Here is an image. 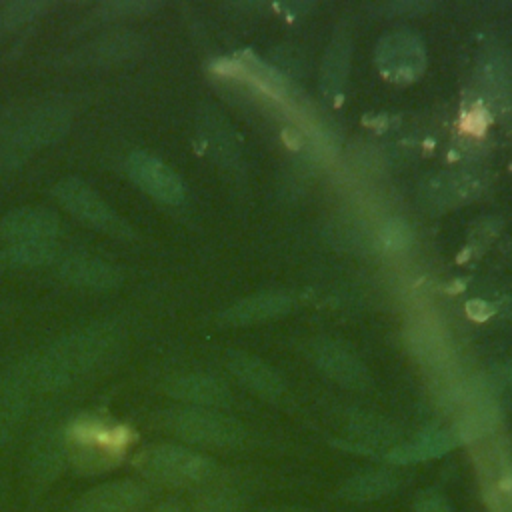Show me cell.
Listing matches in <instances>:
<instances>
[{
  "mask_svg": "<svg viewBox=\"0 0 512 512\" xmlns=\"http://www.w3.org/2000/svg\"><path fill=\"white\" fill-rule=\"evenodd\" d=\"M54 198L58 204H62L70 214H74L78 220L86 222L88 226L102 230L110 236L118 238H132L130 224L118 216L102 198L100 194L90 188L86 182L78 178H66L60 180L54 190Z\"/></svg>",
  "mask_w": 512,
  "mask_h": 512,
  "instance_id": "cell-6",
  "label": "cell"
},
{
  "mask_svg": "<svg viewBox=\"0 0 512 512\" xmlns=\"http://www.w3.org/2000/svg\"><path fill=\"white\" fill-rule=\"evenodd\" d=\"M66 462V446H64V432L52 434L44 438L32 456V472L40 480H52Z\"/></svg>",
  "mask_w": 512,
  "mask_h": 512,
  "instance_id": "cell-20",
  "label": "cell"
},
{
  "mask_svg": "<svg viewBox=\"0 0 512 512\" xmlns=\"http://www.w3.org/2000/svg\"><path fill=\"white\" fill-rule=\"evenodd\" d=\"M160 4L152 0H112L104 2L96 8V16L102 20H118V18H136L154 12Z\"/></svg>",
  "mask_w": 512,
  "mask_h": 512,
  "instance_id": "cell-22",
  "label": "cell"
},
{
  "mask_svg": "<svg viewBox=\"0 0 512 512\" xmlns=\"http://www.w3.org/2000/svg\"><path fill=\"white\" fill-rule=\"evenodd\" d=\"M288 308H290V298L284 294H274V292L258 294L230 306L222 314V320L226 324H250V322L284 314Z\"/></svg>",
  "mask_w": 512,
  "mask_h": 512,
  "instance_id": "cell-18",
  "label": "cell"
},
{
  "mask_svg": "<svg viewBox=\"0 0 512 512\" xmlns=\"http://www.w3.org/2000/svg\"><path fill=\"white\" fill-rule=\"evenodd\" d=\"M66 462L80 474H102L118 466L134 442V432L110 418L82 414L64 430Z\"/></svg>",
  "mask_w": 512,
  "mask_h": 512,
  "instance_id": "cell-2",
  "label": "cell"
},
{
  "mask_svg": "<svg viewBox=\"0 0 512 512\" xmlns=\"http://www.w3.org/2000/svg\"><path fill=\"white\" fill-rule=\"evenodd\" d=\"M154 512H184L178 504H172V502H168V504H162V506H158Z\"/></svg>",
  "mask_w": 512,
  "mask_h": 512,
  "instance_id": "cell-28",
  "label": "cell"
},
{
  "mask_svg": "<svg viewBox=\"0 0 512 512\" xmlns=\"http://www.w3.org/2000/svg\"><path fill=\"white\" fill-rule=\"evenodd\" d=\"M132 464L144 478L166 486L206 484L218 472L214 460L176 444L150 446L138 452Z\"/></svg>",
  "mask_w": 512,
  "mask_h": 512,
  "instance_id": "cell-4",
  "label": "cell"
},
{
  "mask_svg": "<svg viewBox=\"0 0 512 512\" xmlns=\"http://www.w3.org/2000/svg\"><path fill=\"white\" fill-rule=\"evenodd\" d=\"M70 112L58 104H36L0 118V166L14 168L38 148L58 142L70 128Z\"/></svg>",
  "mask_w": 512,
  "mask_h": 512,
  "instance_id": "cell-3",
  "label": "cell"
},
{
  "mask_svg": "<svg viewBox=\"0 0 512 512\" xmlns=\"http://www.w3.org/2000/svg\"><path fill=\"white\" fill-rule=\"evenodd\" d=\"M312 358L326 376L346 388H364L368 382V372L362 362L342 344L320 340L312 346Z\"/></svg>",
  "mask_w": 512,
  "mask_h": 512,
  "instance_id": "cell-11",
  "label": "cell"
},
{
  "mask_svg": "<svg viewBox=\"0 0 512 512\" xmlns=\"http://www.w3.org/2000/svg\"><path fill=\"white\" fill-rule=\"evenodd\" d=\"M150 498V490L136 480L106 482L78 502L76 512H140Z\"/></svg>",
  "mask_w": 512,
  "mask_h": 512,
  "instance_id": "cell-10",
  "label": "cell"
},
{
  "mask_svg": "<svg viewBox=\"0 0 512 512\" xmlns=\"http://www.w3.org/2000/svg\"><path fill=\"white\" fill-rule=\"evenodd\" d=\"M120 330L98 322L62 336L34 360L38 390H62L94 370L118 344Z\"/></svg>",
  "mask_w": 512,
  "mask_h": 512,
  "instance_id": "cell-1",
  "label": "cell"
},
{
  "mask_svg": "<svg viewBox=\"0 0 512 512\" xmlns=\"http://www.w3.org/2000/svg\"><path fill=\"white\" fill-rule=\"evenodd\" d=\"M414 512H452L448 500L440 492H424L414 504Z\"/></svg>",
  "mask_w": 512,
  "mask_h": 512,
  "instance_id": "cell-26",
  "label": "cell"
},
{
  "mask_svg": "<svg viewBox=\"0 0 512 512\" xmlns=\"http://www.w3.org/2000/svg\"><path fill=\"white\" fill-rule=\"evenodd\" d=\"M160 424L174 436L198 446L230 448L244 440V428L236 420L196 406L166 410L160 414Z\"/></svg>",
  "mask_w": 512,
  "mask_h": 512,
  "instance_id": "cell-5",
  "label": "cell"
},
{
  "mask_svg": "<svg viewBox=\"0 0 512 512\" xmlns=\"http://www.w3.org/2000/svg\"><path fill=\"white\" fill-rule=\"evenodd\" d=\"M60 274L66 282L88 290H114L122 282V272L92 256H72L62 262Z\"/></svg>",
  "mask_w": 512,
  "mask_h": 512,
  "instance_id": "cell-14",
  "label": "cell"
},
{
  "mask_svg": "<svg viewBox=\"0 0 512 512\" xmlns=\"http://www.w3.org/2000/svg\"><path fill=\"white\" fill-rule=\"evenodd\" d=\"M398 486V476L390 470H368L362 474L352 476L344 486L342 494L348 500L356 502H368V500H378L396 490Z\"/></svg>",
  "mask_w": 512,
  "mask_h": 512,
  "instance_id": "cell-19",
  "label": "cell"
},
{
  "mask_svg": "<svg viewBox=\"0 0 512 512\" xmlns=\"http://www.w3.org/2000/svg\"><path fill=\"white\" fill-rule=\"evenodd\" d=\"M194 512H242V498L228 488H214L196 500Z\"/></svg>",
  "mask_w": 512,
  "mask_h": 512,
  "instance_id": "cell-23",
  "label": "cell"
},
{
  "mask_svg": "<svg viewBox=\"0 0 512 512\" xmlns=\"http://www.w3.org/2000/svg\"><path fill=\"white\" fill-rule=\"evenodd\" d=\"M508 378H510V382H512V364H510V370H508Z\"/></svg>",
  "mask_w": 512,
  "mask_h": 512,
  "instance_id": "cell-30",
  "label": "cell"
},
{
  "mask_svg": "<svg viewBox=\"0 0 512 512\" xmlns=\"http://www.w3.org/2000/svg\"><path fill=\"white\" fill-rule=\"evenodd\" d=\"M142 40L132 32H116L102 36L88 46H84L78 54L80 62H100V64H114L122 60H130L140 50Z\"/></svg>",
  "mask_w": 512,
  "mask_h": 512,
  "instance_id": "cell-17",
  "label": "cell"
},
{
  "mask_svg": "<svg viewBox=\"0 0 512 512\" xmlns=\"http://www.w3.org/2000/svg\"><path fill=\"white\" fill-rule=\"evenodd\" d=\"M168 396L192 404L196 408H210V406H224L230 398L228 388L206 374H182L170 378L164 384Z\"/></svg>",
  "mask_w": 512,
  "mask_h": 512,
  "instance_id": "cell-13",
  "label": "cell"
},
{
  "mask_svg": "<svg viewBox=\"0 0 512 512\" xmlns=\"http://www.w3.org/2000/svg\"><path fill=\"white\" fill-rule=\"evenodd\" d=\"M376 60L384 76L394 82H410L424 70L426 52L412 32H392L378 42Z\"/></svg>",
  "mask_w": 512,
  "mask_h": 512,
  "instance_id": "cell-7",
  "label": "cell"
},
{
  "mask_svg": "<svg viewBox=\"0 0 512 512\" xmlns=\"http://www.w3.org/2000/svg\"><path fill=\"white\" fill-rule=\"evenodd\" d=\"M34 390H38L34 360L16 364L0 380V444L6 442L18 426Z\"/></svg>",
  "mask_w": 512,
  "mask_h": 512,
  "instance_id": "cell-9",
  "label": "cell"
},
{
  "mask_svg": "<svg viewBox=\"0 0 512 512\" xmlns=\"http://www.w3.org/2000/svg\"><path fill=\"white\" fill-rule=\"evenodd\" d=\"M56 244L54 240H30V242H14L4 252L2 258L12 266H42L54 260Z\"/></svg>",
  "mask_w": 512,
  "mask_h": 512,
  "instance_id": "cell-21",
  "label": "cell"
},
{
  "mask_svg": "<svg viewBox=\"0 0 512 512\" xmlns=\"http://www.w3.org/2000/svg\"><path fill=\"white\" fill-rule=\"evenodd\" d=\"M278 512H310V510H300V508H286V510H278Z\"/></svg>",
  "mask_w": 512,
  "mask_h": 512,
  "instance_id": "cell-29",
  "label": "cell"
},
{
  "mask_svg": "<svg viewBox=\"0 0 512 512\" xmlns=\"http://www.w3.org/2000/svg\"><path fill=\"white\" fill-rule=\"evenodd\" d=\"M48 8L50 4L44 0H16L2 10V22L6 28H16L34 20Z\"/></svg>",
  "mask_w": 512,
  "mask_h": 512,
  "instance_id": "cell-24",
  "label": "cell"
},
{
  "mask_svg": "<svg viewBox=\"0 0 512 512\" xmlns=\"http://www.w3.org/2000/svg\"><path fill=\"white\" fill-rule=\"evenodd\" d=\"M460 442L456 430L444 428H428L416 434L412 440L394 446L388 454V460L394 464H414L436 458L448 450H452Z\"/></svg>",
  "mask_w": 512,
  "mask_h": 512,
  "instance_id": "cell-15",
  "label": "cell"
},
{
  "mask_svg": "<svg viewBox=\"0 0 512 512\" xmlns=\"http://www.w3.org/2000/svg\"><path fill=\"white\" fill-rule=\"evenodd\" d=\"M466 308H468V314H470L472 318H476V320H484V318H488L490 312H492V308H490L486 302H482V300H470Z\"/></svg>",
  "mask_w": 512,
  "mask_h": 512,
  "instance_id": "cell-27",
  "label": "cell"
},
{
  "mask_svg": "<svg viewBox=\"0 0 512 512\" xmlns=\"http://www.w3.org/2000/svg\"><path fill=\"white\" fill-rule=\"evenodd\" d=\"M380 238H382V244H384L388 250L396 252V250H404V248L410 244L412 234H410V230H408L402 222H388V224L384 226Z\"/></svg>",
  "mask_w": 512,
  "mask_h": 512,
  "instance_id": "cell-25",
  "label": "cell"
},
{
  "mask_svg": "<svg viewBox=\"0 0 512 512\" xmlns=\"http://www.w3.org/2000/svg\"><path fill=\"white\" fill-rule=\"evenodd\" d=\"M128 176L146 194L166 204H180L184 200V184L180 176L162 160L146 152H132L126 160Z\"/></svg>",
  "mask_w": 512,
  "mask_h": 512,
  "instance_id": "cell-8",
  "label": "cell"
},
{
  "mask_svg": "<svg viewBox=\"0 0 512 512\" xmlns=\"http://www.w3.org/2000/svg\"><path fill=\"white\" fill-rule=\"evenodd\" d=\"M58 216L46 208H18L0 220V234L14 242L54 240L58 232Z\"/></svg>",
  "mask_w": 512,
  "mask_h": 512,
  "instance_id": "cell-12",
  "label": "cell"
},
{
  "mask_svg": "<svg viewBox=\"0 0 512 512\" xmlns=\"http://www.w3.org/2000/svg\"><path fill=\"white\" fill-rule=\"evenodd\" d=\"M228 370L252 392L264 398H278L284 390L282 378L260 358L236 352L228 358Z\"/></svg>",
  "mask_w": 512,
  "mask_h": 512,
  "instance_id": "cell-16",
  "label": "cell"
}]
</instances>
